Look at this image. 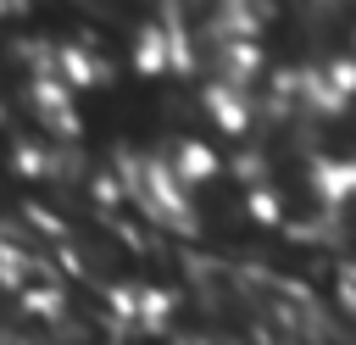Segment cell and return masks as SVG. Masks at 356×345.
<instances>
[{
  "mask_svg": "<svg viewBox=\"0 0 356 345\" xmlns=\"http://www.w3.org/2000/svg\"><path fill=\"white\" fill-rule=\"evenodd\" d=\"M334 300H339V312L356 323V250L339 262V273H334Z\"/></svg>",
  "mask_w": 356,
  "mask_h": 345,
  "instance_id": "obj_1",
  "label": "cell"
}]
</instances>
